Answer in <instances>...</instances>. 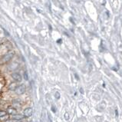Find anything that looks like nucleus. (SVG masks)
<instances>
[{"label": "nucleus", "mask_w": 122, "mask_h": 122, "mask_svg": "<svg viewBox=\"0 0 122 122\" xmlns=\"http://www.w3.org/2000/svg\"><path fill=\"white\" fill-rule=\"evenodd\" d=\"M13 56H14V52L12 51H10L9 53L4 55L3 56L0 58V65L5 64L7 62H9V61H11V59L13 58Z\"/></svg>", "instance_id": "obj_1"}, {"label": "nucleus", "mask_w": 122, "mask_h": 122, "mask_svg": "<svg viewBox=\"0 0 122 122\" xmlns=\"http://www.w3.org/2000/svg\"><path fill=\"white\" fill-rule=\"evenodd\" d=\"M26 92V87L24 84H22V85H19L18 86V88L15 90V94L18 95H22L23 94H25Z\"/></svg>", "instance_id": "obj_2"}, {"label": "nucleus", "mask_w": 122, "mask_h": 122, "mask_svg": "<svg viewBox=\"0 0 122 122\" xmlns=\"http://www.w3.org/2000/svg\"><path fill=\"white\" fill-rule=\"evenodd\" d=\"M12 79L15 81V82L17 83H19V82H21L22 81V75H21L19 72H13L12 73Z\"/></svg>", "instance_id": "obj_3"}, {"label": "nucleus", "mask_w": 122, "mask_h": 122, "mask_svg": "<svg viewBox=\"0 0 122 122\" xmlns=\"http://www.w3.org/2000/svg\"><path fill=\"white\" fill-rule=\"evenodd\" d=\"M32 113H33V110L32 107H27V108L24 109V111H23V115L25 116V117H31Z\"/></svg>", "instance_id": "obj_4"}, {"label": "nucleus", "mask_w": 122, "mask_h": 122, "mask_svg": "<svg viewBox=\"0 0 122 122\" xmlns=\"http://www.w3.org/2000/svg\"><path fill=\"white\" fill-rule=\"evenodd\" d=\"M6 112L8 114H9V115L13 116V115L17 114V109L13 107H9L6 110Z\"/></svg>", "instance_id": "obj_5"}, {"label": "nucleus", "mask_w": 122, "mask_h": 122, "mask_svg": "<svg viewBox=\"0 0 122 122\" xmlns=\"http://www.w3.org/2000/svg\"><path fill=\"white\" fill-rule=\"evenodd\" d=\"M18 86H19L18 83L14 81V82H12L9 84L8 88L9 91H11V92H15V90L17 89V88H18Z\"/></svg>", "instance_id": "obj_6"}, {"label": "nucleus", "mask_w": 122, "mask_h": 122, "mask_svg": "<svg viewBox=\"0 0 122 122\" xmlns=\"http://www.w3.org/2000/svg\"><path fill=\"white\" fill-rule=\"evenodd\" d=\"M23 118H25V116L23 114H15V115H13L11 117V120L12 121H19L21 120H22Z\"/></svg>", "instance_id": "obj_7"}, {"label": "nucleus", "mask_w": 122, "mask_h": 122, "mask_svg": "<svg viewBox=\"0 0 122 122\" xmlns=\"http://www.w3.org/2000/svg\"><path fill=\"white\" fill-rule=\"evenodd\" d=\"M7 115V112L5 111H3V110H0V117H4Z\"/></svg>", "instance_id": "obj_8"}, {"label": "nucleus", "mask_w": 122, "mask_h": 122, "mask_svg": "<svg viewBox=\"0 0 122 122\" xmlns=\"http://www.w3.org/2000/svg\"><path fill=\"white\" fill-rule=\"evenodd\" d=\"M24 78H25L26 81H28V79H29V76H28V72L26 71L24 72Z\"/></svg>", "instance_id": "obj_9"}, {"label": "nucleus", "mask_w": 122, "mask_h": 122, "mask_svg": "<svg viewBox=\"0 0 122 122\" xmlns=\"http://www.w3.org/2000/svg\"><path fill=\"white\" fill-rule=\"evenodd\" d=\"M55 97H56V99H59V98H60V93L58 92H55Z\"/></svg>", "instance_id": "obj_10"}, {"label": "nucleus", "mask_w": 122, "mask_h": 122, "mask_svg": "<svg viewBox=\"0 0 122 122\" xmlns=\"http://www.w3.org/2000/svg\"><path fill=\"white\" fill-rule=\"evenodd\" d=\"M65 120H68V117H69V115H68V113L66 112L65 114Z\"/></svg>", "instance_id": "obj_11"}, {"label": "nucleus", "mask_w": 122, "mask_h": 122, "mask_svg": "<svg viewBox=\"0 0 122 122\" xmlns=\"http://www.w3.org/2000/svg\"><path fill=\"white\" fill-rule=\"evenodd\" d=\"M51 110H52V111H53V112H56V108H55L54 106L51 107Z\"/></svg>", "instance_id": "obj_12"}, {"label": "nucleus", "mask_w": 122, "mask_h": 122, "mask_svg": "<svg viewBox=\"0 0 122 122\" xmlns=\"http://www.w3.org/2000/svg\"><path fill=\"white\" fill-rule=\"evenodd\" d=\"M80 92H81V94H84V90H83V88H80Z\"/></svg>", "instance_id": "obj_13"}, {"label": "nucleus", "mask_w": 122, "mask_h": 122, "mask_svg": "<svg viewBox=\"0 0 122 122\" xmlns=\"http://www.w3.org/2000/svg\"><path fill=\"white\" fill-rule=\"evenodd\" d=\"M57 42H58V43H61V39H58V40L57 41Z\"/></svg>", "instance_id": "obj_14"}, {"label": "nucleus", "mask_w": 122, "mask_h": 122, "mask_svg": "<svg viewBox=\"0 0 122 122\" xmlns=\"http://www.w3.org/2000/svg\"><path fill=\"white\" fill-rule=\"evenodd\" d=\"M115 114H116V116L117 117V116H118V112H117V110H116V111H115Z\"/></svg>", "instance_id": "obj_15"}, {"label": "nucleus", "mask_w": 122, "mask_h": 122, "mask_svg": "<svg viewBox=\"0 0 122 122\" xmlns=\"http://www.w3.org/2000/svg\"><path fill=\"white\" fill-rule=\"evenodd\" d=\"M75 78H77V79L78 80V76L77 75V74H75Z\"/></svg>", "instance_id": "obj_16"}]
</instances>
